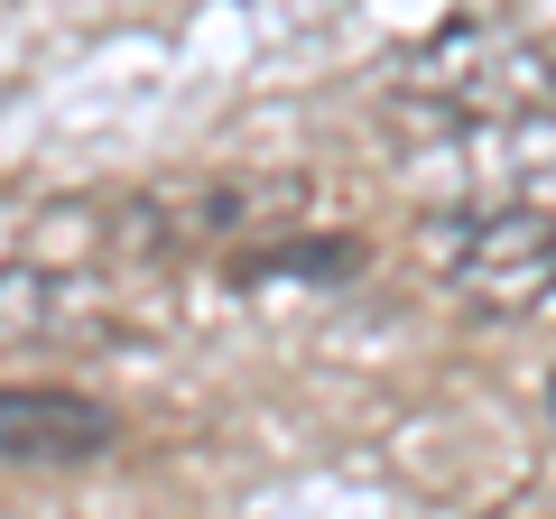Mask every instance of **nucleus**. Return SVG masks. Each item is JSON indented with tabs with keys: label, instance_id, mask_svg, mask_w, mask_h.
<instances>
[{
	"label": "nucleus",
	"instance_id": "f257e3e1",
	"mask_svg": "<svg viewBox=\"0 0 556 519\" xmlns=\"http://www.w3.org/2000/svg\"><path fill=\"white\" fill-rule=\"evenodd\" d=\"M390 112L427 121V130H492V121H547V47L519 28H445L417 56H399Z\"/></svg>",
	"mask_w": 556,
	"mask_h": 519
},
{
	"label": "nucleus",
	"instance_id": "20e7f679",
	"mask_svg": "<svg viewBox=\"0 0 556 519\" xmlns=\"http://www.w3.org/2000/svg\"><path fill=\"white\" fill-rule=\"evenodd\" d=\"M121 436V418L84 390H0V464H84Z\"/></svg>",
	"mask_w": 556,
	"mask_h": 519
},
{
	"label": "nucleus",
	"instance_id": "f03ea898",
	"mask_svg": "<svg viewBox=\"0 0 556 519\" xmlns=\"http://www.w3.org/2000/svg\"><path fill=\"white\" fill-rule=\"evenodd\" d=\"M112 241L139 260H177V251H241L260 232H298L306 214V177H260V167H232V177H177L149 186V195L112 204Z\"/></svg>",
	"mask_w": 556,
	"mask_h": 519
},
{
	"label": "nucleus",
	"instance_id": "7ed1b4c3",
	"mask_svg": "<svg viewBox=\"0 0 556 519\" xmlns=\"http://www.w3.org/2000/svg\"><path fill=\"white\" fill-rule=\"evenodd\" d=\"M427 269L455 288L464 306L482 316H538L547 306V279H556V232H547V204H455V214H427L417 232Z\"/></svg>",
	"mask_w": 556,
	"mask_h": 519
},
{
	"label": "nucleus",
	"instance_id": "39448f33",
	"mask_svg": "<svg viewBox=\"0 0 556 519\" xmlns=\"http://www.w3.org/2000/svg\"><path fill=\"white\" fill-rule=\"evenodd\" d=\"M93 316H102V288L93 279H65V269H10V279H0V334H10V343L93 334Z\"/></svg>",
	"mask_w": 556,
	"mask_h": 519
}]
</instances>
